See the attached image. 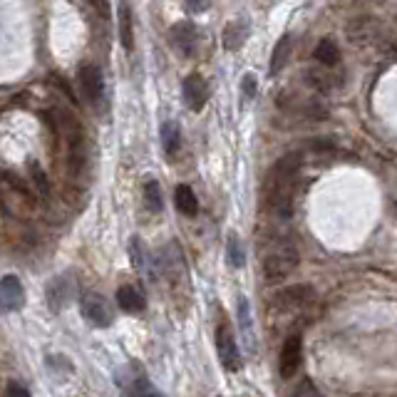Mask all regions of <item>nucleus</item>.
Returning a JSON list of instances; mask_svg holds the SVG:
<instances>
[{
    "mask_svg": "<svg viewBox=\"0 0 397 397\" xmlns=\"http://www.w3.org/2000/svg\"><path fill=\"white\" fill-rule=\"evenodd\" d=\"M300 164H303L300 154L290 152L285 157H281L263 179L266 209L283 221L290 219V214H293V194H295V184H298Z\"/></svg>",
    "mask_w": 397,
    "mask_h": 397,
    "instance_id": "1",
    "label": "nucleus"
},
{
    "mask_svg": "<svg viewBox=\"0 0 397 397\" xmlns=\"http://www.w3.org/2000/svg\"><path fill=\"white\" fill-rule=\"evenodd\" d=\"M298 251H295V246L290 244H278L276 249H271L268 254H266L263 259V278L268 281V283H278V281L288 278L290 273H293L295 268H298Z\"/></svg>",
    "mask_w": 397,
    "mask_h": 397,
    "instance_id": "2",
    "label": "nucleus"
},
{
    "mask_svg": "<svg viewBox=\"0 0 397 397\" xmlns=\"http://www.w3.org/2000/svg\"><path fill=\"white\" fill-rule=\"evenodd\" d=\"M216 350H219V360L229 373H239L241 365H244V358L239 353V345H236V338L231 333L229 323H219L216 328Z\"/></svg>",
    "mask_w": 397,
    "mask_h": 397,
    "instance_id": "3",
    "label": "nucleus"
},
{
    "mask_svg": "<svg viewBox=\"0 0 397 397\" xmlns=\"http://www.w3.org/2000/svg\"><path fill=\"white\" fill-rule=\"evenodd\" d=\"M300 360H303V340L298 333H290L288 338L281 345V358H278V373L283 380H290L300 368Z\"/></svg>",
    "mask_w": 397,
    "mask_h": 397,
    "instance_id": "4",
    "label": "nucleus"
},
{
    "mask_svg": "<svg viewBox=\"0 0 397 397\" xmlns=\"http://www.w3.org/2000/svg\"><path fill=\"white\" fill-rule=\"evenodd\" d=\"M80 310H82L85 320L94 328H107L112 325V310H109L107 300L99 293H82L80 298Z\"/></svg>",
    "mask_w": 397,
    "mask_h": 397,
    "instance_id": "5",
    "label": "nucleus"
},
{
    "mask_svg": "<svg viewBox=\"0 0 397 397\" xmlns=\"http://www.w3.org/2000/svg\"><path fill=\"white\" fill-rule=\"evenodd\" d=\"M169 40H172V48L177 50L179 55L184 58H192L197 53V45H199V30L192 20H182V23L172 25L169 30Z\"/></svg>",
    "mask_w": 397,
    "mask_h": 397,
    "instance_id": "6",
    "label": "nucleus"
},
{
    "mask_svg": "<svg viewBox=\"0 0 397 397\" xmlns=\"http://www.w3.org/2000/svg\"><path fill=\"white\" fill-rule=\"evenodd\" d=\"M77 80H80V87H82L85 97H87L92 104H97L104 94V80H102V72H99L97 65H82Z\"/></svg>",
    "mask_w": 397,
    "mask_h": 397,
    "instance_id": "7",
    "label": "nucleus"
},
{
    "mask_svg": "<svg viewBox=\"0 0 397 397\" xmlns=\"http://www.w3.org/2000/svg\"><path fill=\"white\" fill-rule=\"evenodd\" d=\"M313 298H315V290L310 285H288V288L276 293V305L285 310H295L313 303Z\"/></svg>",
    "mask_w": 397,
    "mask_h": 397,
    "instance_id": "8",
    "label": "nucleus"
},
{
    "mask_svg": "<svg viewBox=\"0 0 397 397\" xmlns=\"http://www.w3.org/2000/svg\"><path fill=\"white\" fill-rule=\"evenodd\" d=\"M182 94H184V102L192 112H201L206 104V97H209V89H206V82L201 75H189L182 85Z\"/></svg>",
    "mask_w": 397,
    "mask_h": 397,
    "instance_id": "9",
    "label": "nucleus"
},
{
    "mask_svg": "<svg viewBox=\"0 0 397 397\" xmlns=\"http://www.w3.org/2000/svg\"><path fill=\"white\" fill-rule=\"evenodd\" d=\"M25 303V290L18 276H5L0 278V308L3 310H18Z\"/></svg>",
    "mask_w": 397,
    "mask_h": 397,
    "instance_id": "10",
    "label": "nucleus"
},
{
    "mask_svg": "<svg viewBox=\"0 0 397 397\" xmlns=\"http://www.w3.org/2000/svg\"><path fill=\"white\" fill-rule=\"evenodd\" d=\"M249 38V23L244 18H234L226 23L224 33H221V43L226 50H239Z\"/></svg>",
    "mask_w": 397,
    "mask_h": 397,
    "instance_id": "11",
    "label": "nucleus"
},
{
    "mask_svg": "<svg viewBox=\"0 0 397 397\" xmlns=\"http://www.w3.org/2000/svg\"><path fill=\"white\" fill-rule=\"evenodd\" d=\"M305 85H308L310 89H315L318 94H328L330 89H335L340 85V77H335V75H330L325 67L320 70H305Z\"/></svg>",
    "mask_w": 397,
    "mask_h": 397,
    "instance_id": "12",
    "label": "nucleus"
},
{
    "mask_svg": "<svg viewBox=\"0 0 397 397\" xmlns=\"http://www.w3.org/2000/svg\"><path fill=\"white\" fill-rule=\"evenodd\" d=\"M313 60H318V62L323 65L325 70H328V67H335V65H338V60H340V48H338V43H335L333 38H323L318 45H315Z\"/></svg>",
    "mask_w": 397,
    "mask_h": 397,
    "instance_id": "13",
    "label": "nucleus"
},
{
    "mask_svg": "<svg viewBox=\"0 0 397 397\" xmlns=\"http://www.w3.org/2000/svg\"><path fill=\"white\" fill-rule=\"evenodd\" d=\"M117 305L124 310V313H142L144 298L137 288H132V285H122V288H117Z\"/></svg>",
    "mask_w": 397,
    "mask_h": 397,
    "instance_id": "14",
    "label": "nucleus"
},
{
    "mask_svg": "<svg viewBox=\"0 0 397 397\" xmlns=\"http://www.w3.org/2000/svg\"><path fill=\"white\" fill-rule=\"evenodd\" d=\"M70 298V285L65 278H55L53 283L48 285V303H50V310L53 313H60V310L65 308V303H67Z\"/></svg>",
    "mask_w": 397,
    "mask_h": 397,
    "instance_id": "15",
    "label": "nucleus"
},
{
    "mask_svg": "<svg viewBox=\"0 0 397 397\" xmlns=\"http://www.w3.org/2000/svg\"><path fill=\"white\" fill-rule=\"evenodd\" d=\"M174 204H177V209L182 211L184 216L199 214V199H197V194L192 192V187H187V184H179L177 187V192H174Z\"/></svg>",
    "mask_w": 397,
    "mask_h": 397,
    "instance_id": "16",
    "label": "nucleus"
},
{
    "mask_svg": "<svg viewBox=\"0 0 397 397\" xmlns=\"http://www.w3.org/2000/svg\"><path fill=\"white\" fill-rule=\"evenodd\" d=\"M290 48H293L290 35H283V38L276 43L273 55H271V75H278L281 70L285 67V62H288V58H290Z\"/></svg>",
    "mask_w": 397,
    "mask_h": 397,
    "instance_id": "17",
    "label": "nucleus"
},
{
    "mask_svg": "<svg viewBox=\"0 0 397 397\" xmlns=\"http://www.w3.org/2000/svg\"><path fill=\"white\" fill-rule=\"evenodd\" d=\"M119 40H122L124 50H132L134 45V33H132V13H129V5H119Z\"/></svg>",
    "mask_w": 397,
    "mask_h": 397,
    "instance_id": "18",
    "label": "nucleus"
},
{
    "mask_svg": "<svg viewBox=\"0 0 397 397\" xmlns=\"http://www.w3.org/2000/svg\"><path fill=\"white\" fill-rule=\"evenodd\" d=\"M162 147H164V152H167L169 157H174V154L179 152V147H182V132H179V127L174 122H164V127H162Z\"/></svg>",
    "mask_w": 397,
    "mask_h": 397,
    "instance_id": "19",
    "label": "nucleus"
},
{
    "mask_svg": "<svg viewBox=\"0 0 397 397\" xmlns=\"http://www.w3.org/2000/svg\"><path fill=\"white\" fill-rule=\"evenodd\" d=\"M375 30V20L373 18H355L353 23H350L348 28V35L353 43H365V40H370V35H373Z\"/></svg>",
    "mask_w": 397,
    "mask_h": 397,
    "instance_id": "20",
    "label": "nucleus"
},
{
    "mask_svg": "<svg viewBox=\"0 0 397 397\" xmlns=\"http://www.w3.org/2000/svg\"><path fill=\"white\" fill-rule=\"evenodd\" d=\"M144 204H147L149 211H154V214H159L164 206L162 201V189H159V184L154 182V179H149L147 184H144Z\"/></svg>",
    "mask_w": 397,
    "mask_h": 397,
    "instance_id": "21",
    "label": "nucleus"
},
{
    "mask_svg": "<svg viewBox=\"0 0 397 397\" xmlns=\"http://www.w3.org/2000/svg\"><path fill=\"white\" fill-rule=\"evenodd\" d=\"M226 256H229V263L234 266V268H241V266L246 263V254H244V246H241L239 236L231 234L229 241H226Z\"/></svg>",
    "mask_w": 397,
    "mask_h": 397,
    "instance_id": "22",
    "label": "nucleus"
},
{
    "mask_svg": "<svg viewBox=\"0 0 397 397\" xmlns=\"http://www.w3.org/2000/svg\"><path fill=\"white\" fill-rule=\"evenodd\" d=\"M239 315H241V330L246 333V340H249L251 348H254V323H251V308L246 298L239 300Z\"/></svg>",
    "mask_w": 397,
    "mask_h": 397,
    "instance_id": "23",
    "label": "nucleus"
},
{
    "mask_svg": "<svg viewBox=\"0 0 397 397\" xmlns=\"http://www.w3.org/2000/svg\"><path fill=\"white\" fill-rule=\"evenodd\" d=\"M290 397H323V395L318 393V388H315L308 378H303L298 385H295V390L290 393Z\"/></svg>",
    "mask_w": 397,
    "mask_h": 397,
    "instance_id": "24",
    "label": "nucleus"
},
{
    "mask_svg": "<svg viewBox=\"0 0 397 397\" xmlns=\"http://www.w3.org/2000/svg\"><path fill=\"white\" fill-rule=\"evenodd\" d=\"M30 174H33V182H35V187H38L40 192H43V197H48V194H50V187H48V179H45L43 169H40L35 162H30Z\"/></svg>",
    "mask_w": 397,
    "mask_h": 397,
    "instance_id": "25",
    "label": "nucleus"
},
{
    "mask_svg": "<svg viewBox=\"0 0 397 397\" xmlns=\"http://www.w3.org/2000/svg\"><path fill=\"white\" fill-rule=\"evenodd\" d=\"M241 94H244L246 102H251L256 94V77L254 75H244V82H241Z\"/></svg>",
    "mask_w": 397,
    "mask_h": 397,
    "instance_id": "26",
    "label": "nucleus"
},
{
    "mask_svg": "<svg viewBox=\"0 0 397 397\" xmlns=\"http://www.w3.org/2000/svg\"><path fill=\"white\" fill-rule=\"evenodd\" d=\"M5 397H30V390L20 383H8V388H5Z\"/></svg>",
    "mask_w": 397,
    "mask_h": 397,
    "instance_id": "27",
    "label": "nucleus"
},
{
    "mask_svg": "<svg viewBox=\"0 0 397 397\" xmlns=\"http://www.w3.org/2000/svg\"><path fill=\"white\" fill-rule=\"evenodd\" d=\"M134 397H162L157 393V390H152L147 385V380H139L137 388H134Z\"/></svg>",
    "mask_w": 397,
    "mask_h": 397,
    "instance_id": "28",
    "label": "nucleus"
},
{
    "mask_svg": "<svg viewBox=\"0 0 397 397\" xmlns=\"http://www.w3.org/2000/svg\"><path fill=\"white\" fill-rule=\"evenodd\" d=\"M187 8L189 10H206V8H209V3H189Z\"/></svg>",
    "mask_w": 397,
    "mask_h": 397,
    "instance_id": "29",
    "label": "nucleus"
}]
</instances>
